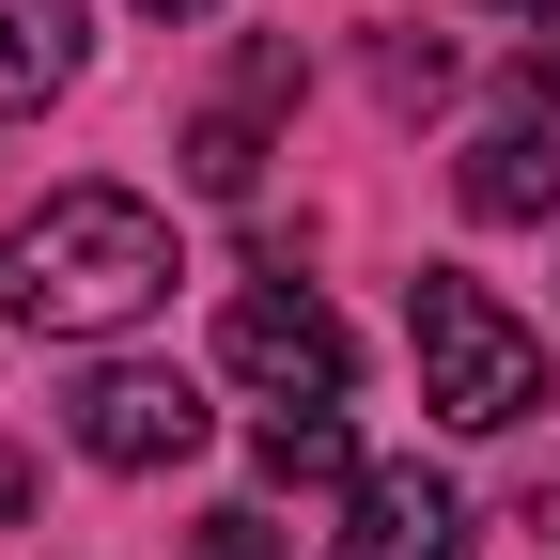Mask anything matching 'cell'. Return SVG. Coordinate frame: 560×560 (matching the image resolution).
Masks as SVG:
<instances>
[{"label":"cell","instance_id":"cell-1","mask_svg":"<svg viewBox=\"0 0 560 560\" xmlns=\"http://www.w3.org/2000/svg\"><path fill=\"white\" fill-rule=\"evenodd\" d=\"M172 219L156 202H125V187H47L16 234H0V312L47 327V342H109L172 296Z\"/></svg>","mask_w":560,"mask_h":560},{"label":"cell","instance_id":"cell-2","mask_svg":"<svg viewBox=\"0 0 560 560\" xmlns=\"http://www.w3.org/2000/svg\"><path fill=\"white\" fill-rule=\"evenodd\" d=\"M405 342H420V405L467 420V436H514V420L545 405V327H514V312L482 296V280H452V265L405 280Z\"/></svg>","mask_w":560,"mask_h":560},{"label":"cell","instance_id":"cell-3","mask_svg":"<svg viewBox=\"0 0 560 560\" xmlns=\"http://www.w3.org/2000/svg\"><path fill=\"white\" fill-rule=\"evenodd\" d=\"M219 359H234L265 405H342L359 342H342V312H327V296H280V280H249V296L219 312Z\"/></svg>","mask_w":560,"mask_h":560},{"label":"cell","instance_id":"cell-4","mask_svg":"<svg viewBox=\"0 0 560 560\" xmlns=\"http://www.w3.org/2000/svg\"><path fill=\"white\" fill-rule=\"evenodd\" d=\"M79 452H94V467H125V482L187 467V452H202V389H187V374H156V359L79 374Z\"/></svg>","mask_w":560,"mask_h":560},{"label":"cell","instance_id":"cell-5","mask_svg":"<svg viewBox=\"0 0 560 560\" xmlns=\"http://www.w3.org/2000/svg\"><path fill=\"white\" fill-rule=\"evenodd\" d=\"M452 482L436 467H359V499H342V529H327V560H452Z\"/></svg>","mask_w":560,"mask_h":560},{"label":"cell","instance_id":"cell-6","mask_svg":"<svg viewBox=\"0 0 560 560\" xmlns=\"http://www.w3.org/2000/svg\"><path fill=\"white\" fill-rule=\"evenodd\" d=\"M452 187H467V219H560V109H514V125H482Z\"/></svg>","mask_w":560,"mask_h":560},{"label":"cell","instance_id":"cell-7","mask_svg":"<svg viewBox=\"0 0 560 560\" xmlns=\"http://www.w3.org/2000/svg\"><path fill=\"white\" fill-rule=\"evenodd\" d=\"M280 94H296V47H249V79L187 125V187H219V202H234V187L265 172V109H280Z\"/></svg>","mask_w":560,"mask_h":560},{"label":"cell","instance_id":"cell-8","mask_svg":"<svg viewBox=\"0 0 560 560\" xmlns=\"http://www.w3.org/2000/svg\"><path fill=\"white\" fill-rule=\"evenodd\" d=\"M79 0H0V109H47L62 79H79Z\"/></svg>","mask_w":560,"mask_h":560},{"label":"cell","instance_id":"cell-9","mask_svg":"<svg viewBox=\"0 0 560 560\" xmlns=\"http://www.w3.org/2000/svg\"><path fill=\"white\" fill-rule=\"evenodd\" d=\"M249 467L265 482H359V420L342 405H265L249 420Z\"/></svg>","mask_w":560,"mask_h":560},{"label":"cell","instance_id":"cell-10","mask_svg":"<svg viewBox=\"0 0 560 560\" xmlns=\"http://www.w3.org/2000/svg\"><path fill=\"white\" fill-rule=\"evenodd\" d=\"M467 560H560V482H529V499H499Z\"/></svg>","mask_w":560,"mask_h":560},{"label":"cell","instance_id":"cell-11","mask_svg":"<svg viewBox=\"0 0 560 560\" xmlns=\"http://www.w3.org/2000/svg\"><path fill=\"white\" fill-rule=\"evenodd\" d=\"M187 560H280V529H265V514H202V529H187Z\"/></svg>","mask_w":560,"mask_h":560},{"label":"cell","instance_id":"cell-12","mask_svg":"<svg viewBox=\"0 0 560 560\" xmlns=\"http://www.w3.org/2000/svg\"><path fill=\"white\" fill-rule=\"evenodd\" d=\"M32 514V452H0V529H16Z\"/></svg>","mask_w":560,"mask_h":560},{"label":"cell","instance_id":"cell-13","mask_svg":"<svg viewBox=\"0 0 560 560\" xmlns=\"http://www.w3.org/2000/svg\"><path fill=\"white\" fill-rule=\"evenodd\" d=\"M140 16H219V0H140Z\"/></svg>","mask_w":560,"mask_h":560},{"label":"cell","instance_id":"cell-14","mask_svg":"<svg viewBox=\"0 0 560 560\" xmlns=\"http://www.w3.org/2000/svg\"><path fill=\"white\" fill-rule=\"evenodd\" d=\"M514 16H560V0H514Z\"/></svg>","mask_w":560,"mask_h":560}]
</instances>
